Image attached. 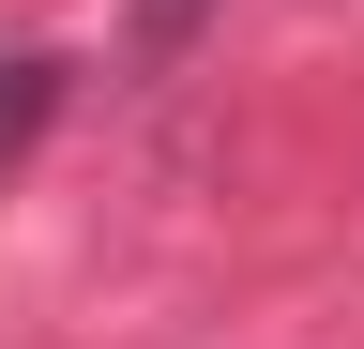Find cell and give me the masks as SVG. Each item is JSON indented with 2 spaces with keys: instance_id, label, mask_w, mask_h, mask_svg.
I'll return each mask as SVG.
<instances>
[{
  "instance_id": "6da1fadb",
  "label": "cell",
  "mask_w": 364,
  "mask_h": 349,
  "mask_svg": "<svg viewBox=\"0 0 364 349\" xmlns=\"http://www.w3.org/2000/svg\"><path fill=\"white\" fill-rule=\"evenodd\" d=\"M61 92H76V61H46V46H16V61H0V167H16L46 122H61Z\"/></svg>"
},
{
  "instance_id": "7a4b0ae2",
  "label": "cell",
  "mask_w": 364,
  "mask_h": 349,
  "mask_svg": "<svg viewBox=\"0 0 364 349\" xmlns=\"http://www.w3.org/2000/svg\"><path fill=\"white\" fill-rule=\"evenodd\" d=\"M198 16H213V0H136V31H122V61H136V76H167L182 46H198Z\"/></svg>"
}]
</instances>
